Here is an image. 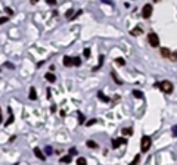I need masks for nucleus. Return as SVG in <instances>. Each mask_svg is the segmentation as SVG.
I'll use <instances>...</instances> for the list:
<instances>
[{"instance_id": "nucleus-1", "label": "nucleus", "mask_w": 177, "mask_h": 165, "mask_svg": "<svg viewBox=\"0 0 177 165\" xmlns=\"http://www.w3.org/2000/svg\"><path fill=\"white\" fill-rule=\"evenodd\" d=\"M151 144H152L151 137H149V136H143V137H142V141H140L142 152H148V150H149V147H151Z\"/></svg>"}, {"instance_id": "nucleus-2", "label": "nucleus", "mask_w": 177, "mask_h": 165, "mask_svg": "<svg viewBox=\"0 0 177 165\" xmlns=\"http://www.w3.org/2000/svg\"><path fill=\"white\" fill-rule=\"evenodd\" d=\"M148 41H149V44H151L152 47H158V46H159V37H158L155 33L148 34Z\"/></svg>"}, {"instance_id": "nucleus-3", "label": "nucleus", "mask_w": 177, "mask_h": 165, "mask_svg": "<svg viewBox=\"0 0 177 165\" xmlns=\"http://www.w3.org/2000/svg\"><path fill=\"white\" fill-rule=\"evenodd\" d=\"M159 89L164 91V93H171L173 91V84L170 81H161L159 83Z\"/></svg>"}, {"instance_id": "nucleus-4", "label": "nucleus", "mask_w": 177, "mask_h": 165, "mask_svg": "<svg viewBox=\"0 0 177 165\" xmlns=\"http://www.w3.org/2000/svg\"><path fill=\"white\" fill-rule=\"evenodd\" d=\"M152 15V5H145L142 9V16L143 18H149Z\"/></svg>"}, {"instance_id": "nucleus-5", "label": "nucleus", "mask_w": 177, "mask_h": 165, "mask_svg": "<svg viewBox=\"0 0 177 165\" xmlns=\"http://www.w3.org/2000/svg\"><path fill=\"white\" fill-rule=\"evenodd\" d=\"M127 143V140L124 139V137H121V139H117V140H114V143H112V147L114 149H117L118 146H121V144H126Z\"/></svg>"}, {"instance_id": "nucleus-6", "label": "nucleus", "mask_w": 177, "mask_h": 165, "mask_svg": "<svg viewBox=\"0 0 177 165\" xmlns=\"http://www.w3.org/2000/svg\"><path fill=\"white\" fill-rule=\"evenodd\" d=\"M62 62H64V65H65V66H72V65H74V58H69V56H65Z\"/></svg>"}, {"instance_id": "nucleus-7", "label": "nucleus", "mask_w": 177, "mask_h": 165, "mask_svg": "<svg viewBox=\"0 0 177 165\" xmlns=\"http://www.w3.org/2000/svg\"><path fill=\"white\" fill-rule=\"evenodd\" d=\"M161 55H162V58H170L171 52H170V49H167V47H162V49H161Z\"/></svg>"}, {"instance_id": "nucleus-8", "label": "nucleus", "mask_w": 177, "mask_h": 165, "mask_svg": "<svg viewBox=\"0 0 177 165\" xmlns=\"http://www.w3.org/2000/svg\"><path fill=\"white\" fill-rule=\"evenodd\" d=\"M44 78H46V80H47L49 83H55V80H56V77H55V75H53L52 72H47V74L44 75Z\"/></svg>"}, {"instance_id": "nucleus-9", "label": "nucleus", "mask_w": 177, "mask_h": 165, "mask_svg": "<svg viewBox=\"0 0 177 165\" xmlns=\"http://www.w3.org/2000/svg\"><path fill=\"white\" fill-rule=\"evenodd\" d=\"M28 96H30L31 100H36V99H37V93H36V89H34V87L30 89V94H28Z\"/></svg>"}, {"instance_id": "nucleus-10", "label": "nucleus", "mask_w": 177, "mask_h": 165, "mask_svg": "<svg viewBox=\"0 0 177 165\" xmlns=\"http://www.w3.org/2000/svg\"><path fill=\"white\" fill-rule=\"evenodd\" d=\"M34 153H36V156H37L39 159H41V161L44 159V155H43V152H41L39 147H36V149H34Z\"/></svg>"}, {"instance_id": "nucleus-11", "label": "nucleus", "mask_w": 177, "mask_h": 165, "mask_svg": "<svg viewBox=\"0 0 177 165\" xmlns=\"http://www.w3.org/2000/svg\"><path fill=\"white\" fill-rule=\"evenodd\" d=\"M111 75H112V78L115 80V83H117V84H123V80L117 75V72H115V71H112V74H111Z\"/></svg>"}, {"instance_id": "nucleus-12", "label": "nucleus", "mask_w": 177, "mask_h": 165, "mask_svg": "<svg viewBox=\"0 0 177 165\" xmlns=\"http://www.w3.org/2000/svg\"><path fill=\"white\" fill-rule=\"evenodd\" d=\"M87 147H90V149H96V147H98V143H96V141H93V140H88V141H87Z\"/></svg>"}, {"instance_id": "nucleus-13", "label": "nucleus", "mask_w": 177, "mask_h": 165, "mask_svg": "<svg viewBox=\"0 0 177 165\" xmlns=\"http://www.w3.org/2000/svg\"><path fill=\"white\" fill-rule=\"evenodd\" d=\"M71 159H72V156H71V155H66V156L61 158V162H64V164H69V162H71Z\"/></svg>"}, {"instance_id": "nucleus-14", "label": "nucleus", "mask_w": 177, "mask_h": 165, "mask_svg": "<svg viewBox=\"0 0 177 165\" xmlns=\"http://www.w3.org/2000/svg\"><path fill=\"white\" fill-rule=\"evenodd\" d=\"M98 97H99V100H102V102H109V97H106L103 93H98Z\"/></svg>"}, {"instance_id": "nucleus-15", "label": "nucleus", "mask_w": 177, "mask_h": 165, "mask_svg": "<svg viewBox=\"0 0 177 165\" xmlns=\"http://www.w3.org/2000/svg\"><path fill=\"white\" fill-rule=\"evenodd\" d=\"M133 96L137 97V99H142V97H143V93L139 91V90H133Z\"/></svg>"}, {"instance_id": "nucleus-16", "label": "nucleus", "mask_w": 177, "mask_h": 165, "mask_svg": "<svg viewBox=\"0 0 177 165\" xmlns=\"http://www.w3.org/2000/svg\"><path fill=\"white\" fill-rule=\"evenodd\" d=\"M86 164H87L86 158H78L77 159V165H86Z\"/></svg>"}, {"instance_id": "nucleus-17", "label": "nucleus", "mask_w": 177, "mask_h": 165, "mask_svg": "<svg viewBox=\"0 0 177 165\" xmlns=\"http://www.w3.org/2000/svg\"><path fill=\"white\" fill-rule=\"evenodd\" d=\"M123 134H126V136H131V134H133V130H131V128H124V130H123Z\"/></svg>"}, {"instance_id": "nucleus-18", "label": "nucleus", "mask_w": 177, "mask_h": 165, "mask_svg": "<svg viewBox=\"0 0 177 165\" xmlns=\"http://www.w3.org/2000/svg\"><path fill=\"white\" fill-rule=\"evenodd\" d=\"M74 12H75V11H72V9H69V11L66 12V18H68V19H71V18L74 16Z\"/></svg>"}, {"instance_id": "nucleus-19", "label": "nucleus", "mask_w": 177, "mask_h": 165, "mask_svg": "<svg viewBox=\"0 0 177 165\" xmlns=\"http://www.w3.org/2000/svg\"><path fill=\"white\" fill-rule=\"evenodd\" d=\"M115 62H117L118 65H121V66H123V65H126V61H124L123 58H117V61H115Z\"/></svg>"}, {"instance_id": "nucleus-20", "label": "nucleus", "mask_w": 177, "mask_h": 165, "mask_svg": "<svg viewBox=\"0 0 177 165\" xmlns=\"http://www.w3.org/2000/svg\"><path fill=\"white\" fill-rule=\"evenodd\" d=\"M170 59L176 62V61H177V52H174V53H171V55H170Z\"/></svg>"}, {"instance_id": "nucleus-21", "label": "nucleus", "mask_w": 177, "mask_h": 165, "mask_svg": "<svg viewBox=\"0 0 177 165\" xmlns=\"http://www.w3.org/2000/svg\"><path fill=\"white\" fill-rule=\"evenodd\" d=\"M74 65H75V66L81 65V61H80V58H74Z\"/></svg>"}, {"instance_id": "nucleus-22", "label": "nucleus", "mask_w": 177, "mask_h": 165, "mask_svg": "<svg viewBox=\"0 0 177 165\" xmlns=\"http://www.w3.org/2000/svg\"><path fill=\"white\" fill-rule=\"evenodd\" d=\"M139 159H140V156H136V158H134V159H133V162H131V164H130V165H136V164H137V162H139Z\"/></svg>"}, {"instance_id": "nucleus-23", "label": "nucleus", "mask_w": 177, "mask_h": 165, "mask_svg": "<svg viewBox=\"0 0 177 165\" xmlns=\"http://www.w3.org/2000/svg\"><path fill=\"white\" fill-rule=\"evenodd\" d=\"M75 153H77V150H75V147H71V149H69V155L72 156V155H75Z\"/></svg>"}, {"instance_id": "nucleus-24", "label": "nucleus", "mask_w": 177, "mask_h": 165, "mask_svg": "<svg viewBox=\"0 0 177 165\" xmlns=\"http://www.w3.org/2000/svg\"><path fill=\"white\" fill-rule=\"evenodd\" d=\"M78 116H80V118H78V119H80V122L83 124V122H84V115H83V114H78Z\"/></svg>"}, {"instance_id": "nucleus-25", "label": "nucleus", "mask_w": 177, "mask_h": 165, "mask_svg": "<svg viewBox=\"0 0 177 165\" xmlns=\"http://www.w3.org/2000/svg\"><path fill=\"white\" fill-rule=\"evenodd\" d=\"M6 21H8V18H6V16H3V18H0V25H2V24H5Z\"/></svg>"}, {"instance_id": "nucleus-26", "label": "nucleus", "mask_w": 177, "mask_h": 165, "mask_svg": "<svg viewBox=\"0 0 177 165\" xmlns=\"http://www.w3.org/2000/svg\"><path fill=\"white\" fill-rule=\"evenodd\" d=\"M173 136H176V137H177V125H174V127H173Z\"/></svg>"}, {"instance_id": "nucleus-27", "label": "nucleus", "mask_w": 177, "mask_h": 165, "mask_svg": "<svg viewBox=\"0 0 177 165\" xmlns=\"http://www.w3.org/2000/svg\"><path fill=\"white\" fill-rule=\"evenodd\" d=\"M84 56H87V58L90 56V50H88V49H86V50H84Z\"/></svg>"}, {"instance_id": "nucleus-28", "label": "nucleus", "mask_w": 177, "mask_h": 165, "mask_svg": "<svg viewBox=\"0 0 177 165\" xmlns=\"http://www.w3.org/2000/svg\"><path fill=\"white\" fill-rule=\"evenodd\" d=\"M95 122H96V119H92V121H87L86 124H87V125H93Z\"/></svg>"}, {"instance_id": "nucleus-29", "label": "nucleus", "mask_w": 177, "mask_h": 165, "mask_svg": "<svg viewBox=\"0 0 177 165\" xmlns=\"http://www.w3.org/2000/svg\"><path fill=\"white\" fill-rule=\"evenodd\" d=\"M6 12H8V14H9V15H12V14H14V12H12V9H11V8H8V9H6Z\"/></svg>"}, {"instance_id": "nucleus-30", "label": "nucleus", "mask_w": 177, "mask_h": 165, "mask_svg": "<svg viewBox=\"0 0 177 165\" xmlns=\"http://www.w3.org/2000/svg\"><path fill=\"white\" fill-rule=\"evenodd\" d=\"M47 3H49V5H55L56 2H55V0H47Z\"/></svg>"}, {"instance_id": "nucleus-31", "label": "nucleus", "mask_w": 177, "mask_h": 165, "mask_svg": "<svg viewBox=\"0 0 177 165\" xmlns=\"http://www.w3.org/2000/svg\"><path fill=\"white\" fill-rule=\"evenodd\" d=\"M46 152H47V155H50V152H52V149H50V147H46Z\"/></svg>"}, {"instance_id": "nucleus-32", "label": "nucleus", "mask_w": 177, "mask_h": 165, "mask_svg": "<svg viewBox=\"0 0 177 165\" xmlns=\"http://www.w3.org/2000/svg\"><path fill=\"white\" fill-rule=\"evenodd\" d=\"M37 2H39V0H31V3H34V5H36Z\"/></svg>"}, {"instance_id": "nucleus-33", "label": "nucleus", "mask_w": 177, "mask_h": 165, "mask_svg": "<svg viewBox=\"0 0 177 165\" xmlns=\"http://www.w3.org/2000/svg\"><path fill=\"white\" fill-rule=\"evenodd\" d=\"M0 122H2V114H0Z\"/></svg>"}, {"instance_id": "nucleus-34", "label": "nucleus", "mask_w": 177, "mask_h": 165, "mask_svg": "<svg viewBox=\"0 0 177 165\" xmlns=\"http://www.w3.org/2000/svg\"><path fill=\"white\" fill-rule=\"evenodd\" d=\"M153 2H155V3H158V2H159V0H153Z\"/></svg>"}]
</instances>
